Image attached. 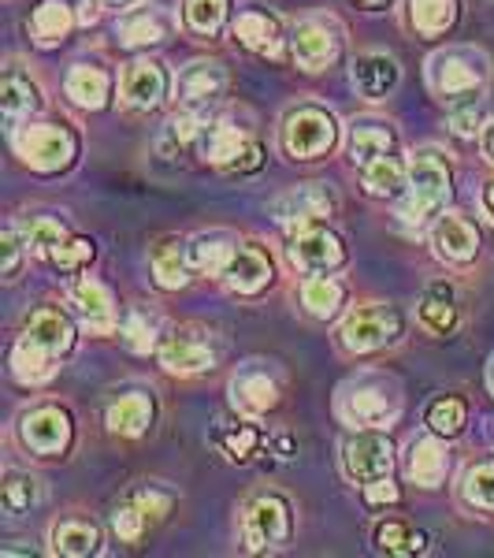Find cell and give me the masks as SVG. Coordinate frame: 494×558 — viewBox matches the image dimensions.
<instances>
[{
  "label": "cell",
  "instance_id": "29",
  "mask_svg": "<svg viewBox=\"0 0 494 558\" xmlns=\"http://www.w3.org/2000/svg\"><path fill=\"white\" fill-rule=\"evenodd\" d=\"M52 357L41 343H34V339H20L12 350V373L20 384H45L52 373H57V365H52Z\"/></svg>",
  "mask_w": 494,
  "mask_h": 558
},
{
  "label": "cell",
  "instance_id": "11",
  "mask_svg": "<svg viewBox=\"0 0 494 558\" xmlns=\"http://www.w3.org/2000/svg\"><path fill=\"white\" fill-rule=\"evenodd\" d=\"M160 365L168 373H201V368L215 365V347L212 339H205V331L197 328H178L160 343Z\"/></svg>",
  "mask_w": 494,
  "mask_h": 558
},
{
  "label": "cell",
  "instance_id": "26",
  "mask_svg": "<svg viewBox=\"0 0 494 558\" xmlns=\"http://www.w3.org/2000/svg\"><path fill=\"white\" fill-rule=\"evenodd\" d=\"M223 89H227V75H223V68L215 60H197L178 75V94L186 101H212Z\"/></svg>",
  "mask_w": 494,
  "mask_h": 558
},
{
  "label": "cell",
  "instance_id": "20",
  "mask_svg": "<svg viewBox=\"0 0 494 558\" xmlns=\"http://www.w3.org/2000/svg\"><path fill=\"white\" fill-rule=\"evenodd\" d=\"M231 399H235V407L242 413H249V417H260V413H268L280 402V387L268 373H257V368H249V373L235 376V384H231Z\"/></svg>",
  "mask_w": 494,
  "mask_h": 558
},
{
  "label": "cell",
  "instance_id": "6",
  "mask_svg": "<svg viewBox=\"0 0 494 558\" xmlns=\"http://www.w3.org/2000/svg\"><path fill=\"white\" fill-rule=\"evenodd\" d=\"M286 536H291V507L280 495H260L246 507V518H242V539H246L249 551H272V547H283Z\"/></svg>",
  "mask_w": 494,
  "mask_h": 558
},
{
  "label": "cell",
  "instance_id": "31",
  "mask_svg": "<svg viewBox=\"0 0 494 558\" xmlns=\"http://www.w3.org/2000/svg\"><path fill=\"white\" fill-rule=\"evenodd\" d=\"M201 146H205V157H209L212 165L231 168L242 153L254 146V142H249L238 128H231V123H215V128H209L201 134Z\"/></svg>",
  "mask_w": 494,
  "mask_h": 558
},
{
  "label": "cell",
  "instance_id": "9",
  "mask_svg": "<svg viewBox=\"0 0 494 558\" xmlns=\"http://www.w3.org/2000/svg\"><path fill=\"white\" fill-rule=\"evenodd\" d=\"M291 260L305 272H331L346 260V246L335 231L320 228V223H305L291 239Z\"/></svg>",
  "mask_w": 494,
  "mask_h": 558
},
{
  "label": "cell",
  "instance_id": "51",
  "mask_svg": "<svg viewBox=\"0 0 494 558\" xmlns=\"http://www.w3.org/2000/svg\"><path fill=\"white\" fill-rule=\"evenodd\" d=\"M402 499V492H398V484L391 481V476H383V481H372V484H365V502L372 510H383V507H394V502Z\"/></svg>",
  "mask_w": 494,
  "mask_h": 558
},
{
  "label": "cell",
  "instance_id": "15",
  "mask_svg": "<svg viewBox=\"0 0 494 558\" xmlns=\"http://www.w3.org/2000/svg\"><path fill=\"white\" fill-rule=\"evenodd\" d=\"M335 202L331 194H323L320 186H301L294 194H283L280 202L272 205L275 220L280 223H291V228H305V223H317L320 216H331Z\"/></svg>",
  "mask_w": 494,
  "mask_h": 558
},
{
  "label": "cell",
  "instance_id": "3",
  "mask_svg": "<svg viewBox=\"0 0 494 558\" xmlns=\"http://www.w3.org/2000/svg\"><path fill=\"white\" fill-rule=\"evenodd\" d=\"M338 142V123L323 108H298L286 116L283 123V149L298 160H317L323 153H331Z\"/></svg>",
  "mask_w": 494,
  "mask_h": 558
},
{
  "label": "cell",
  "instance_id": "24",
  "mask_svg": "<svg viewBox=\"0 0 494 558\" xmlns=\"http://www.w3.org/2000/svg\"><path fill=\"white\" fill-rule=\"evenodd\" d=\"M149 425H152V399L149 395L131 391L108 407V428H112L115 436H141Z\"/></svg>",
  "mask_w": 494,
  "mask_h": 558
},
{
  "label": "cell",
  "instance_id": "54",
  "mask_svg": "<svg viewBox=\"0 0 494 558\" xmlns=\"http://www.w3.org/2000/svg\"><path fill=\"white\" fill-rule=\"evenodd\" d=\"M260 157H264V153H260L257 146H249L235 165H231V172H254V168H260Z\"/></svg>",
  "mask_w": 494,
  "mask_h": 558
},
{
  "label": "cell",
  "instance_id": "19",
  "mask_svg": "<svg viewBox=\"0 0 494 558\" xmlns=\"http://www.w3.org/2000/svg\"><path fill=\"white\" fill-rule=\"evenodd\" d=\"M23 336L34 339V343H41L57 357L75 347V328H71V320L60 310H49V305H45V310H34L30 317H26Z\"/></svg>",
  "mask_w": 494,
  "mask_h": 558
},
{
  "label": "cell",
  "instance_id": "36",
  "mask_svg": "<svg viewBox=\"0 0 494 558\" xmlns=\"http://www.w3.org/2000/svg\"><path fill=\"white\" fill-rule=\"evenodd\" d=\"M38 499H41V484L34 481L30 473H20V470L4 473V484H0V507H4L8 518L26 514Z\"/></svg>",
  "mask_w": 494,
  "mask_h": 558
},
{
  "label": "cell",
  "instance_id": "17",
  "mask_svg": "<svg viewBox=\"0 0 494 558\" xmlns=\"http://www.w3.org/2000/svg\"><path fill=\"white\" fill-rule=\"evenodd\" d=\"M71 305H75V313L83 317V324L89 331H108L115 320V310H112V294H108L104 283H97V279L83 276L75 287H71Z\"/></svg>",
  "mask_w": 494,
  "mask_h": 558
},
{
  "label": "cell",
  "instance_id": "43",
  "mask_svg": "<svg viewBox=\"0 0 494 558\" xmlns=\"http://www.w3.org/2000/svg\"><path fill=\"white\" fill-rule=\"evenodd\" d=\"M227 20V0H186V26L194 34H215Z\"/></svg>",
  "mask_w": 494,
  "mask_h": 558
},
{
  "label": "cell",
  "instance_id": "22",
  "mask_svg": "<svg viewBox=\"0 0 494 558\" xmlns=\"http://www.w3.org/2000/svg\"><path fill=\"white\" fill-rule=\"evenodd\" d=\"M52 551L57 555H71V558H86L101 547V529L86 518H64L52 525Z\"/></svg>",
  "mask_w": 494,
  "mask_h": 558
},
{
  "label": "cell",
  "instance_id": "42",
  "mask_svg": "<svg viewBox=\"0 0 494 558\" xmlns=\"http://www.w3.org/2000/svg\"><path fill=\"white\" fill-rule=\"evenodd\" d=\"M461 499L469 507H480V510H494V462H480L465 473V484H461Z\"/></svg>",
  "mask_w": 494,
  "mask_h": 558
},
{
  "label": "cell",
  "instance_id": "1",
  "mask_svg": "<svg viewBox=\"0 0 494 558\" xmlns=\"http://www.w3.org/2000/svg\"><path fill=\"white\" fill-rule=\"evenodd\" d=\"M450 202V165L439 149H417L409 160V191L402 197V220L424 223Z\"/></svg>",
  "mask_w": 494,
  "mask_h": 558
},
{
  "label": "cell",
  "instance_id": "12",
  "mask_svg": "<svg viewBox=\"0 0 494 558\" xmlns=\"http://www.w3.org/2000/svg\"><path fill=\"white\" fill-rule=\"evenodd\" d=\"M272 279H275L272 257H268L260 246H238L235 257H231V265L223 268V283H227L235 294H260Z\"/></svg>",
  "mask_w": 494,
  "mask_h": 558
},
{
  "label": "cell",
  "instance_id": "55",
  "mask_svg": "<svg viewBox=\"0 0 494 558\" xmlns=\"http://www.w3.org/2000/svg\"><path fill=\"white\" fill-rule=\"evenodd\" d=\"M480 146H483V157H487L491 165H494V120L480 131Z\"/></svg>",
  "mask_w": 494,
  "mask_h": 558
},
{
  "label": "cell",
  "instance_id": "18",
  "mask_svg": "<svg viewBox=\"0 0 494 558\" xmlns=\"http://www.w3.org/2000/svg\"><path fill=\"white\" fill-rule=\"evenodd\" d=\"M291 49H294V60H298L305 71H320L335 60L338 38L323 23H301L291 38Z\"/></svg>",
  "mask_w": 494,
  "mask_h": 558
},
{
  "label": "cell",
  "instance_id": "25",
  "mask_svg": "<svg viewBox=\"0 0 494 558\" xmlns=\"http://www.w3.org/2000/svg\"><path fill=\"white\" fill-rule=\"evenodd\" d=\"M64 89H67V97L78 108H101L108 101L112 78H108V71L94 68V64H75V68H71Z\"/></svg>",
  "mask_w": 494,
  "mask_h": 558
},
{
  "label": "cell",
  "instance_id": "14",
  "mask_svg": "<svg viewBox=\"0 0 494 558\" xmlns=\"http://www.w3.org/2000/svg\"><path fill=\"white\" fill-rule=\"evenodd\" d=\"M164 94H168V75L157 60H138V64H131L127 75H123V101L131 108L149 112V108H157L164 101Z\"/></svg>",
  "mask_w": 494,
  "mask_h": 558
},
{
  "label": "cell",
  "instance_id": "7",
  "mask_svg": "<svg viewBox=\"0 0 494 558\" xmlns=\"http://www.w3.org/2000/svg\"><path fill=\"white\" fill-rule=\"evenodd\" d=\"M15 149H20L23 165H30L34 172H60L75 157V138L57 123H34L15 138Z\"/></svg>",
  "mask_w": 494,
  "mask_h": 558
},
{
  "label": "cell",
  "instance_id": "50",
  "mask_svg": "<svg viewBox=\"0 0 494 558\" xmlns=\"http://www.w3.org/2000/svg\"><path fill=\"white\" fill-rule=\"evenodd\" d=\"M260 444L257 428L254 425H242L238 432H231V436H220V447L227 451L231 458H249L254 454V447Z\"/></svg>",
  "mask_w": 494,
  "mask_h": 558
},
{
  "label": "cell",
  "instance_id": "46",
  "mask_svg": "<svg viewBox=\"0 0 494 558\" xmlns=\"http://www.w3.org/2000/svg\"><path fill=\"white\" fill-rule=\"evenodd\" d=\"M123 343H127L134 354H149L157 347V324L146 313H131L127 324H123Z\"/></svg>",
  "mask_w": 494,
  "mask_h": 558
},
{
  "label": "cell",
  "instance_id": "48",
  "mask_svg": "<svg viewBox=\"0 0 494 558\" xmlns=\"http://www.w3.org/2000/svg\"><path fill=\"white\" fill-rule=\"evenodd\" d=\"M205 128H201V116L197 112H178L172 123H168V138L178 142V146H190L194 138H201Z\"/></svg>",
  "mask_w": 494,
  "mask_h": 558
},
{
  "label": "cell",
  "instance_id": "10",
  "mask_svg": "<svg viewBox=\"0 0 494 558\" xmlns=\"http://www.w3.org/2000/svg\"><path fill=\"white\" fill-rule=\"evenodd\" d=\"M20 436L34 454H64L71 447V417L60 407H38L23 417Z\"/></svg>",
  "mask_w": 494,
  "mask_h": 558
},
{
  "label": "cell",
  "instance_id": "38",
  "mask_svg": "<svg viewBox=\"0 0 494 558\" xmlns=\"http://www.w3.org/2000/svg\"><path fill=\"white\" fill-rule=\"evenodd\" d=\"M38 105H41V94H38V86H34L30 78L4 75V83H0V108H4L8 120H20V116L34 112Z\"/></svg>",
  "mask_w": 494,
  "mask_h": 558
},
{
  "label": "cell",
  "instance_id": "35",
  "mask_svg": "<svg viewBox=\"0 0 494 558\" xmlns=\"http://www.w3.org/2000/svg\"><path fill=\"white\" fill-rule=\"evenodd\" d=\"M391 149H394V134L387 123H357L354 134H349V157H354V165L387 157Z\"/></svg>",
  "mask_w": 494,
  "mask_h": 558
},
{
  "label": "cell",
  "instance_id": "23",
  "mask_svg": "<svg viewBox=\"0 0 494 558\" xmlns=\"http://www.w3.org/2000/svg\"><path fill=\"white\" fill-rule=\"evenodd\" d=\"M365 191L372 197H402L409 191V165H402L394 153L375 157L365 165Z\"/></svg>",
  "mask_w": 494,
  "mask_h": 558
},
{
  "label": "cell",
  "instance_id": "16",
  "mask_svg": "<svg viewBox=\"0 0 494 558\" xmlns=\"http://www.w3.org/2000/svg\"><path fill=\"white\" fill-rule=\"evenodd\" d=\"M446 465H450V454H446V447L439 444L435 436L412 439L409 444L406 473L412 484H420V488H439L446 476Z\"/></svg>",
  "mask_w": 494,
  "mask_h": 558
},
{
  "label": "cell",
  "instance_id": "34",
  "mask_svg": "<svg viewBox=\"0 0 494 558\" xmlns=\"http://www.w3.org/2000/svg\"><path fill=\"white\" fill-rule=\"evenodd\" d=\"M280 38V23L272 20L268 12H257V8H249V12H238L235 20V41L246 45V49H257V52H268Z\"/></svg>",
  "mask_w": 494,
  "mask_h": 558
},
{
  "label": "cell",
  "instance_id": "8",
  "mask_svg": "<svg viewBox=\"0 0 494 558\" xmlns=\"http://www.w3.org/2000/svg\"><path fill=\"white\" fill-rule=\"evenodd\" d=\"M343 470L354 484H372L391 476L394 470V447L387 436H375V432H361V436L346 439L343 447Z\"/></svg>",
  "mask_w": 494,
  "mask_h": 558
},
{
  "label": "cell",
  "instance_id": "59",
  "mask_svg": "<svg viewBox=\"0 0 494 558\" xmlns=\"http://www.w3.org/2000/svg\"><path fill=\"white\" fill-rule=\"evenodd\" d=\"M491 387H494V365H491Z\"/></svg>",
  "mask_w": 494,
  "mask_h": 558
},
{
  "label": "cell",
  "instance_id": "56",
  "mask_svg": "<svg viewBox=\"0 0 494 558\" xmlns=\"http://www.w3.org/2000/svg\"><path fill=\"white\" fill-rule=\"evenodd\" d=\"M483 205H487V213L494 216V183H487V191H483Z\"/></svg>",
  "mask_w": 494,
  "mask_h": 558
},
{
  "label": "cell",
  "instance_id": "13",
  "mask_svg": "<svg viewBox=\"0 0 494 558\" xmlns=\"http://www.w3.org/2000/svg\"><path fill=\"white\" fill-rule=\"evenodd\" d=\"M431 246L443 260H454V265H469V260L480 254V235L465 216H439L435 231H431Z\"/></svg>",
  "mask_w": 494,
  "mask_h": 558
},
{
  "label": "cell",
  "instance_id": "32",
  "mask_svg": "<svg viewBox=\"0 0 494 558\" xmlns=\"http://www.w3.org/2000/svg\"><path fill=\"white\" fill-rule=\"evenodd\" d=\"M71 26H75V15H71V8L64 4V0H41V4L34 8L30 31H34V38H38L41 45L64 41Z\"/></svg>",
  "mask_w": 494,
  "mask_h": 558
},
{
  "label": "cell",
  "instance_id": "49",
  "mask_svg": "<svg viewBox=\"0 0 494 558\" xmlns=\"http://www.w3.org/2000/svg\"><path fill=\"white\" fill-rule=\"evenodd\" d=\"M450 128H454V134H461V138H476V131L487 128V123H483V108L476 101L457 108V112L450 116Z\"/></svg>",
  "mask_w": 494,
  "mask_h": 558
},
{
  "label": "cell",
  "instance_id": "44",
  "mask_svg": "<svg viewBox=\"0 0 494 558\" xmlns=\"http://www.w3.org/2000/svg\"><path fill=\"white\" fill-rule=\"evenodd\" d=\"M120 38L123 45H157L164 38V23L152 12H134L120 23Z\"/></svg>",
  "mask_w": 494,
  "mask_h": 558
},
{
  "label": "cell",
  "instance_id": "40",
  "mask_svg": "<svg viewBox=\"0 0 494 558\" xmlns=\"http://www.w3.org/2000/svg\"><path fill=\"white\" fill-rule=\"evenodd\" d=\"M375 547L387 555H417V551H424V536L412 533L406 521H383V525L375 529Z\"/></svg>",
  "mask_w": 494,
  "mask_h": 558
},
{
  "label": "cell",
  "instance_id": "4",
  "mask_svg": "<svg viewBox=\"0 0 494 558\" xmlns=\"http://www.w3.org/2000/svg\"><path fill=\"white\" fill-rule=\"evenodd\" d=\"M428 83L443 101H461V97H476L487 83V68L472 52H439L428 64Z\"/></svg>",
  "mask_w": 494,
  "mask_h": 558
},
{
  "label": "cell",
  "instance_id": "45",
  "mask_svg": "<svg viewBox=\"0 0 494 558\" xmlns=\"http://www.w3.org/2000/svg\"><path fill=\"white\" fill-rule=\"evenodd\" d=\"M49 257H52V265L64 268V272H78V268H86L89 260H94V242L89 239H64Z\"/></svg>",
  "mask_w": 494,
  "mask_h": 558
},
{
  "label": "cell",
  "instance_id": "27",
  "mask_svg": "<svg viewBox=\"0 0 494 558\" xmlns=\"http://www.w3.org/2000/svg\"><path fill=\"white\" fill-rule=\"evenodd\" d=\"M343 299H346V287L338 283L335 276H328V272H312L301 283V305L312 313V317H320V320L335 317L338 305H343Z\"/></svg>",
  "mask_w": 494,
  "mask_h": 558
},
{
  "label": "cell",
  "instance_id": "58",
  "mask_svg": "<svg viewBox=\"0 0 494 558\" xmlns=\"http://www.w3.org/2000/svg\"><path fill=\"white\" fill-rule=\"evenodd\" d=\"M104 4H127V0H104Z\"/></svg>",
  "mask_w": 494,
  "mask_h": 558
},
{
  "label": "cell",
  "instance_id": "2",
  "mask_svg": "<svg viewBox=\"0 0 494 558\" xmlns=\"http://www.w3.org/2000/svg\"><path fill=\"white\" fill-rule=\"evenodd\" d=\"M398 336H402L398 310L380 305V302L357 305V310L343 320V328H338V343H343L349 354H372V350L394 343Z\"/></svg>",
  "mask_w": 494,
  "mask_h": 558
},
{
  "label": "cell",
  "instance_id": "21",
  "mask_svg": "<svg viewBox=\"0 0 494 558\" xmlns=\"http://www.w3.org/2000/svg\"><path fill=\"white\" fill-rule=\"evenodd\" d=\"M354 83L365 97L380 101L398 86V64L391 57H383V52H365V57L354 60Z\"/></svg>",
  "mask_w": 494,
  "mask_h": 558
},
{
  "label": "cell",
  "instance_id": "47",
  "mask_svg": "<svg viewBox=\"0 0 494 558\" xmlns=\"http://www.w3.org/2000/svg\"><path fill=\"white\" fill-rule=\"evenodd\" d=\"M112 533L120 536V544H138L141 533H146V510H141L138 502L120 507L112 514Z\"/></svg>",
  "mask_w": 494,
  "mask_h": 558
},
{
  "label": "cell",
  "instance_id": "30",
  "mask_svg": "<svg viewBox=\"0 0 494 558\" xmlns=\"http://www.w3.org/2000/svg\"><path fill=\"white\" fill-rule=\"evenodd\" d=\"M409 23L424 38H439L457 23V0H409Z\"/></svg>",
  "mask_w": 494,
  "mask_h": 558
},
{
  "label": "cell",
  "instance_id": "41",
  "mask_svg": "<svg viewBox=\"0 0 494 558\" xmlns=\"http://www.w3.org/2000/svg\"><path fill=\"white\" fill-rule=\"evenodd\" d=\"M64 239H67L64 223H60V220H49V216H34V220H26V223H23V242L34 250V254H45V257H49L52 250H57Z\"/></svg>",
  "mask_w": 494,
  "mask_h": 558
},
{
  "label": "cell",
  "instance_id": "53",
  "mask_svg": "<svg viewBox=\"0 0 494 558\" xmlns=\"http://www.w3.org/2000/svg\"><path fill=\"white\" fill-rule=\"evenodd\" d=\"M23 242L15 231H4V239H0V250H4V276L12 279L15 272H20V257H23Z\"/></svg>",
  "mask_w": 494,
  "mask_h": 558
},
{
  "label": "cell",
  "instance_id": "39",
  "mask_svg": "<svg viewBox=\"0 0 494 558\" xmlns=\"http://www.w3.org/2000/svg\"><path fill=\"white\" fill-rule=\"evenodd\" d=\"M424 421L435 436H457V432L465 428V421H469V410H465V402L457 399V395H439L428 407Z\"/></svg>",
  "mask_w": 494,
  "mask_h": 558
},
{
  "label": "cell",
  "instance_id": "5",
  "mask_svg": "<svg viewBox=\"0 0 494 558\" xmlns=\"http://www.w3.org/2000/svg\"><path fill=\"white\" fill-rule=\"evenodd\" d=\"M338 417L357 428H380L398 417V395L380 380H361L338 395Z\"/></svg>",
  "mask_w": 494,
  "mask_h": 558
},
{
  "label": "cell",
  "instance_id": "28",
  "mask_svg": "<svg viewBox=\"0 0 494 558\" xmlns=\"http://www.w3.org/2000/svg\"><path fill=\"white\" fill-rule=\"evenodd\" d=\"M190 246H183V242H164V246H157V254H152V279H157L164 291H178V287H186V279H190Z\"/></svg>",
  "mask_w": 494,
  "mask_h": 558
},
{
  "label": "cell",
  "instance_id": "57",
  "mask_svg": "<svg viewBox=\"0 0 494 558\" xmlns=\"http://www.w3.org/2000/svg\"><path fill=\"white\" fill-rule=\"evenodd\" d=\"M368 8H380V4H391V0H365Z\"/></svg>",
  "mask_w": 494,
  "mask_h": 558
},
{
  "label": "cell",
  "instance_id": "33",
  "mask_svg": "<svg viewBox=\"0 0 494 558\" xmlns=\"http://www.w3.org/2000/svg\"><path fill=\"white\" fill-rule=\"evenodd\" d=\"M420 324L435 336H450L457 328V305H454V291L443 283H435L420 302Z\"/></svg>",
  "mask_w": 494,
  "mask_h": 558
},
{
  "label": "cell",
  "instance_id": "37",
  "mask_svg": "<svg viewBox=\"0 0 494 558\" xmlns=\"http://www.w3.org/2000/svg\"><path fill=\"white\" fill-rule=\"evenodd\" d=\"M235 242H227L223 235H201L190 242V265L194 272H209V276H223V268L235 257Z\"/></svg>",
  "mask_w": 494,
  "mask_h": 558
},
{
  "label": "cell",
  "instance_id": "52",
  "mask_svg": "<svg viewBox=\"0 0 494 558\" xmlns=\"http://www.w3.org/2000/svg\"><path fill=\"white\" fill-rule=\"evenodd\" d=\"M134 502H138L141 510H146V518H164L168 510H172V492H157V488H146L134 495Z\"/></svg>",
  "mask_w": 494,
  "mask_h": 558
}]
</instances>
